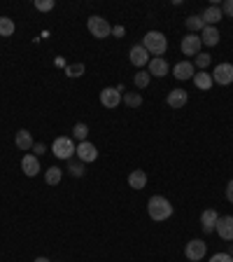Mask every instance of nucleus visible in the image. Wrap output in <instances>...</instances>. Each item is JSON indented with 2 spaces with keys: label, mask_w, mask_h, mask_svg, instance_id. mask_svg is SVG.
<instances>
[{
  "label": "nucleus",
  "mask_w": 233,
  "mask_h": 262,
  "mask_svg": "<svg viewBox=\"0 0 233 262\" xmlns=\"http://www.w3.org/2000/svg\"><path fill=\"white\" fill-rule=\"evenodd\" d=\"M143 47L154 56H163L166 54V49H168V40L163 36L161 31H149V33H145L143 37Z\"/></svg>",
  "instance_id": "f257e3e1"
},
{
  "label": "nucleus",
  "mask_w": 233,
  "mask_h": 262,
  "mask_svg": "<svg viewBox=\"0 0 233 262\" xmlns=\"http://www.w3.org/2000/svg\"><path fill=\"white\" fill-rule=\"evenodd\" d=\"M147 213L152 220H168L173 216V204L166 197H152L147 201Z\"/></svg>",
  "instance_id": "f03ea898"
},
{
  "label": "nucleus",
  "mask_w": 233,
  "mask_h": 262,
  "mask_svg": "<svg viewBox=\"0 0 233 262\" xmlns=\"http://www.w3.org/2000/svg\"><path fill=\"white\" fill-rule=\"evenodd\" d=\"M75 150H77V145H75V141L68 138V136H61V138H56L54 143H52V152H54V157L65 159V162L75 157Z\"/></svg>",
  "instance_id": "7ed1b4c3"
},
{
  "label": "nucleus",
  "mask_w": 233,
  "mask_h": 262,
  "mask_svg": "<svg viewBox=\"0 0 233 262\" xmlns=\"http://www.w3.org/2000/svg\"><path fill=\"white\" fill-rule=\"evenodd\" d=\"M87 26H89L91 36L98 37V40H105V37L112 33V26L108 24V19H103V17H89Z\"/></svg>",
  "instance_id": "20e7f679"
},
{
  "label": "nucleus",
  "mask_w": 233,
  "mask_h": 262,
  "mask_svg": "<svg viewBox=\"0 0 233 262\" xmlns=\"http://www.w3.org/2000/svg\"><path fill=\"white\" fill-rule=\"evenodd\" d=\"M75 154L80 157L82 164H91V162H96V159H98V148L91 143V141H82V143L77 145Z\"/></svg>",
  "instance_id": "39448f33"
},
{
  "label": "nucleus",
  "mask_w": 233,
  "mask_h": 262,
  "mask_svg": "<svg viewBox=\"0 0 233 262\" xmlns=\"http://www.w3.org/2000/svg\"><path fill=\"white\" fill-rule=\"evenodd\" d=\"M205 253H207V246H205V241H201V239H191V241L184 246V255H187L191 262L203 260Z\"/></svg>",
  "instance_id": "423d86ee"
},
{
  "label": "nucleus",
  "mask_w": 233,
  "mask_h": 262,
  "mask_svg": "<svg viewBox=\"0 0 233 262\" xmlns=\"http://www.w3.org/2000/svg\"><path fill=\"white\" fill-rule=\"evenodd\" d=\"M212 80L217 84H222V87H229L233 82V64H219L215 66V71H212Z\"/></svg>",
  "instance_id": "0eeeda50"
},
{
  "label": "nucleus",
  "mask_w": 233,
  "mask_h": 262,
  "mask_svg": "<svg viewBox=\"0 0 233 262\" xmlns=\"http://www.w3.org/2000/svg\"><path fill=\"white\" fill-rule=\"evenodd\" d=\"M201 37L196 33H189V36L182 37V54L184 56H198L201 54Z\"/></svg>",
  "instance_id": "6e6552de"
},
{
  "label": "nucleus",
  "mask_w": 233,
  "mask_h": 262,
  "mask_svg": "<svg viewBox=\"0 0 233 262\" xmlns=\"http://www.w3.org/2000/svg\"><path fill=\"white\" fill-rule=\"evenodd\" d=\"M215 232L222 236L224 241H233V216H219Z\"/></svg>",
  "instance_id": "1a4fd4ad"
},
{
  "label": "nucleus",
  "mask_w": 233,
  "mask_h": 262,
  "mask_svg": "<svg viewBox=\"0 0 233 262\" xmlns=\"http://www.w3.org/2000/svg\"><path fill=\"white\" fill-rule=\"evenodd\" d=\"M121 101H124V96L116 91V87H105V89L100 91V103L105 108H116Z\"/></svg>",
  "instance_id": "9d476101"
},
{
  "label": "nucleus",
  "mask_w": 233,
  "mask_h": 262,
  "mask_svg": "<svg viewBox=\"0 0 233 262\" xmlns=\"http://www.w3.org/2000/svg\"><path fill=\"white\" fill-rule=\"evenodd\" d=\"M217 220H219V213H217L215 208H207V211H203V213H201V229H203L205 234L215 232Z\"/></svg>",
  "instance_id": "9b49d317"
},
{
  "label": "nucleus",
  "mask_w": 233,
  "mask_h": 262,
  "mask_svg": "<svg viewBox=\"0 0 233 262\" xmlns=\"http://www.w3.org/2000/svg\"><path fill=\"white\" fill-rule=\"evenodd\" d=\"M149 75H154V77H166L168 75V71H171V66H168V61L163 59V56H154V59H149Z\"/></svg>",
  "instance_id": "f8f14e48"
},
{
  "label": "nucleus",
  "mask_w": 233,
  "mask_h": 262,
  "mask_svg": "<svg viewBox=\"0 0 233 262\" xmlns=\"http://www.w3.org/2000/svg\"><path fill=\"white\" fill-rule=\"evenodd\" d=\"M128 59H131V64H133V66L143 68V66L149 64V52H147L143 45H135V47H131V52H128Z\"/></svg>",
  "instance_id": "ddd939ff"
},
{
  "label": "nucleus",
  "mask_w": 233,
  "mask_h": 262,
  "mask_svg": "<svg viewBox=\"0 0 233 262\" xmlns=\"http://www.w3.org/2000/svg\"><path fill=\"white\" fill-rule=\"evenodd\" d=\"M173 75H175L177 80H194L196 68H194L191 61H179V64H175V68H173Z\"/></svg>",
  "instance_id": "4468645a"
},
{
  "label": "nucleus",
  "mask_w": 233,
  "mask_h": 262,
  "mask_svg": "<svg viewBox=\"0 0 233 262\" xmlns=\"http://www.w3.org/2000/svg\"><path fill=\"white\" fill-rule=\"evenodd\" d=\"M187 101H189V94L184 89H171L168 96H166V103H168L171 108H184Z\"/></svg>",
  "instance_id": "2eb2a0df"
},
{
  "label": "nucleus",
  "mask_w": 233,
  "mask_h": 262,
  "mask_svg": "<svg viewBox=\"0 0 233 262\" xmlns=\"http://www.w3.org/2000/svg\"><path fill=\"white\" fill-rule=\"evenodd\" d=\"M21 169H24L26 176L33 178V176L40 173V159H37L35 154H24V157H21Z\"/></svg>",
  "instance_id": "dca6fc26"
},
{
  "label": "nucleus",
  "mask_w": 233,
  "mask_h": 262,
  "mask_svg": "<svg viewBox=\"0 0 233 262\" xmlns=\"http://www.w3.org/2000/svg\"><path fill=\"white\" fill-rule=\"evenodd\" d=\"M14 145H17L19 150H33L35 141H33L30 131H26V129H19L17 136H14Z\"/></svg>",
  "instance_id": "f3484780"
},
{
  "label": "nucleus",
  "mask_w": 233,
  "mask_h": 262,
  "mask_svg": "<svg viewBox=\"0 0 233 262\" xmlns=\"http://www.w3.org/2000/svg\"><path fill=\"white\" fill-rule=\"evenodd\" d=\"M222 17H224V14H222V7H217V5H210V7L201 14V19H203L205 26H215L217 21H222Z\"/></svg>",
  "instance_id": "a211bd4d"
},
{
  "label": "nucleus",
  "mask_w": 233,
  "mask_h": 262,
  "mask_svg": "<svg viewBox=\"0 0 233 262\" xmlns=\"http://www.w3.org/2000/svg\"><path fill=\"white\" fill-rule=\"evenodd\" d=\"M201 42L207 47H215L217 42H219V31H217V26H205L203 31H201Z\"/></svg>",
  "instance_id": "6ab92c4d"
},
{
  "label": "nucleus",
  "mask_w": 233,
  "mask_h": 262,
  "mask_svg": "<svg viewBox=\"0 0 233 262\" xmlns=\"http://www.w3.org/2000/svg\"><path fill=\"white\" fill-rule=\"evenodd\" d=\"M128 185L133 187V190H145V185H147V173L143 169H135L131 176H128Z\"/></svg>",
  "instance_id": "aec40b11"
},
{
  "label": "nucleus",
  "mask_w": 233,
  "mask_h": 262,
  "mask_svg": "<svg viewBox=\"0 0 233 262\" xmlns=\"http://www.w3.org/2000/svg\"><path fill=\"white\" fill-rule=\"evenodd\" d=\"M194 84H196L198 89H210V87L215 84V80H212V75H210V73L201 71V73L194 75Z\"/></svg>",
  "instance_id": "412c9836"
},
{
  "label": "nucleus",
  "mask_w": 233,
  "mask_h": 262,
  "mask_svg": "<svg viewBox=\"0 0 233 262\" xmlns=\"http://www.w3.org/2000/svg\"><path fill=\"white\" fill-rule=\"evenodd\" d=\"M63 178V169L61 166H49L45 171V183L47 185H58Z\"/></svg>",
  "instance_id": "4be33fe9"
},
{
  "label": "nucleus",
  "mask_w": 233,
  "mask_h": 262,
  "mask_svg": "<svg viewBox=\"0 0 233 262\" xmlns=\"http://www.w3.org/2000/svg\"><path fill=\"white\" fill-rule=\"evenodd\" d=\"M14 21H12V19L9 17H0V36L2 37H9L12 36V33H14Z\"/></svg>",
  "instance_id": "5701e85b"
},
{
  "label": "nucleus",
  "mask_w": 233,
  "mask_h": 262,
  "mask_svg": "<svg viewBox=\"0 0 233 262\" xmlns=\"http://www.w3.org/2000/svg\"><path fill=\"white\" fill-rule=\"evenodd\" d=\"M149 80H152V75H149L147 71H138L133 75V82H135V87H138V89H145V87L149 84Z\"/></svg>",
  "instance_id": "b1692460"
},
{
  "label": "nucleus",
  "mask_w": 233,
  "mask_h": 262,
  "mask_svg": "<svg viewBox=\"0 0 233 262\" xmlns=\"http://www.w3.org/2000/svg\"><path fill=\"white\" fill-rule=\"evenodd\" d=\"M184 24H187L189 33H196V31H203V28H205V24H203L201 14H198V17H189L187 21H184Z\"/></svg>",
  "instance_id": "393cba45"
},
{
  "label": "nucleus",
  "mask_w": 233,
  "mask_h": 262,
  "mask_svg": "<svg viewBox=\"0 0 233 262\" xmlns=\"http://www.w3.org/2000/svg\"><path fill=\"white\" fill-rule=\"evenodd\" d=\"M72 136H75L80 143H82V141H87V136H89V127H87V124H82V122H77V124L72 127Z\"/></svg>",
  "instance_id": "a878e982"
},
{
  "label": "nucleus",
  "mask_w": 233,
  "mask_h": 262,
  "mask_svg": "<svg viewBox=\"0 0 233 262\" xmlns=\"http://www.w3.org/2000/svg\"><path fill=\"white\" fill-rule=\"evenodd\" d=\"M65 75H68V77H82V75H84V64L65 66Z\"/></svg>",
  "instance_id": "bb28decb"
},
{
  "label": "nucleus",
  "mask_w": 233,
  "mask_h": 262,
  "mask_svg": "<svg viewBox=\"0 0 233 262\" xmlns=\"http://www.w3.org/2000/svg\"><path fill=\"white\" fill-rule=\"evenodd\" d=\"M68 173L75 176V178H77V176H84V164L75 162V159H68Z\"/></svg>",
  "instance_id": "cd10ccee"
},
{
  "label": "nucleus",
  "mask_w": 233,
  "mask_h": 262,
  "mask_svg": "<svg viewBox=\"0 0 233 262\" xmlns=\"http://www.w3.org/2000/svg\"><path fill=\"white\" fill-rule=\"evenodd\" d=\"M124 103L126 106H131V108H138V106H140V103H143V96H140V94H124Z\"/></svg>",
  "instance_id": "c85d7f7f"
},
{
  "label": "nucleus",
  "mask_w": 233,
  "mask_h": 262,
  "mask_svg": "<svg viewBox=\"0 0 233 262\" xmlns=\"http://www.w3.org/2000/svg\"><path fill=\"white\" fill-rule=\"evenodd\" d=\"M210 59H212L210 54H198L196 61H194V68H201V71H205L207 66H210Z\"/></svg>",
  "instance_id": "c756f323"
},
{
  "label": "nucleus",
  "mask_w": 233,
  "mask_h": 262,
  "mask_svg": "<svg viewBox=\"0 0 233 262\" xmlns=\"http://www.w3.org/2000/svg\"><path fill=\"white\" fill-rule=\"evenodd\" d=\"M35 9L37 12H49V9H54V0H35Z\"/></svg>",
  "instance_id": "7c9ffc66"
},
{
  "label": "nucleus",
  "mask_w": 233,
  "mask_h": 262,
  "mask_svg": "<svg viewBox=\"0 0 233 262\" xmlns=\"http://www.w3.org/2000/svg\"><path fill=\"white\" fill-rule=\"evenodd\" d=\"M222 14L233 19V0H224V2H222Z\"/></svg>",
  "instance_id": "2f4dec72"
},
{
  "label": "nucleus",
  "mask_w": 233,
  "mask_h": 262,
  "mask_svg": "<svg viewBox=\"0 0 233 262\" xmlns=\"http://www.w3.org/2000/svg\"><path fill=\"white\" fill-rule=\"evenodd\" d=\"M210 262H233V255L229 253H215L210 258Z\"/></svg>",
  "instance_id": "473e14b6"
},
{
  "label": "nucleus",
  "mask_w": 233,
  "mask_h": 262,
  "mask_svg": "<svg viewBox=\"0 0 233 262\" xmlns=\"http://www.w3.org/2000/svg\"><path fill=\"white\" fill-rule=\"evenodd\" d=\"M45 152H47L45 143H35V145H33V154H35V157H40V154H45Z\"/></svg>",
  "instance_id": "72a5a7b5"
},
{
  "label": "nucleus",
  "mask_w": 233,
  "mask_h": 262,
  "mask_svg": "<svg viewBox=\"0 0 233 262\" xmlns=\"http://www.w3.org/2000/svg\"><path fill=\"white\" fill-rule=\"evenodd\" d=\"M112 36H115V37H124L126 36V28L124 26H112Z\"/></svg>",
  "instance_id": "f704fd0d"
},
{
  "label": "nucleus",
  "mask_w": 233,
  "mask_h": 262,
  "mask_svg": "<svg viewBox=\"0 0 233 262\" xmlns=\"http://www.w3.org/2000/svg\"><path fill=\"white\" fill-rule=\"evenodd\" d=\"M226 199L233 204V181H229V185H226Z\"/></svg>",
  "instance_id": "c9c22d12"
},
{
  "label": "nucleus",
  "mask_w": 233,
  "mask_h": 262,
  "mask_svg": "<svg viewBox=\"0 0 233 262\" xmlns=\"http://www.w3.org/2000/svg\"><path fill=\"white\" fill-rule=\"evenodd\" d=\"M33 262H52V260H49V258H35Z\"/></svg>",
  "instance_id": "e433bc0d"
}]
</instances>
